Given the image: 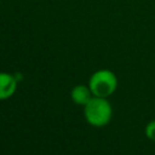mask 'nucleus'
I'll use <instances>...</instances> for the list:
<instances>
[{
    "instance_id": "nucleus-1",
    "label": "nucleus",
    "mask_w": 155,
    "mask_h": 155,
    "mask_svg": "<svg viewBox=\"0 0 155 155\" xmlns=\"http://www.w3.org/2000/svg\"><path fill=\"white\" fill-rule=\"evenodd\" d=\"M84 115L86 121L94 127H103L111 120L113 109L109 101L104 97L93 96L87 104L84 105Z\"/></svg>"
},
{
    "instance_id": "nucleus-4",
    "label": "nucleus",
    "mask_w": 155,
    "mask_h": 155,
    "mask_svg": "<svg viewBox=\"0 0 155 155\" xmlns=\"http://www.w3.org/2000/svg\"><path fill=\"white\" fill-rule=\"evenodd\" d=\"M70 97L75 104L85 105L93 97V93H92L91 88L88 87V85L87 86L86 85H76L71 88Z\"/></svg>"
},
{
    "instance_id": "nucleus-2",
    "label": "nucleus",
    "mask_w": 155,
    "mask_h": 155,
    "mask_svg": "<svg viewBox=\"0 0 155 155\" xmlns=\"http://www.w3.org/2000/svg\"><path fill=\"white\" fill-rule=\"evenodd\" d=\"M88 87L91 88L93 96L107 98L115 92L117 87V78L111 70L101 69L91 75Z\"/></svg>"
},
{
    "instance_id": "nucleus-3",
    "label": "nucleus",
    "mask_w": 155,
    "mask_h": 155,
    "mask_svg": "<svg viewBox=\"0 0 155 155\" xmlns=\"http://www.w3.org/2000/svg\"><path fill=\"white\" fill-rule=\"evenodd\" d=\"M17 90V79L8 73L0 71V101L8 99Z\"/></svg>"
},
{
    "instance_id": "nucleus-5",
    "label": "nucleus",
    "mask_w": 155,
    "mask_h": 155,
    "mask_svg": "<svg viewBox=\"0 0 155 155\" xmlns=\"http://www.w3.org/2000/svg\"><path fill=\"white\" fill-rule=\"evenodd\" d=\"M145 136L151 139V140H155V120L150 121L147 126H145Z\"/></svg>"
}]
</instances>
